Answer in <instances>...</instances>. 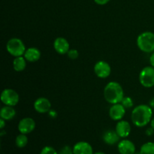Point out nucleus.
I'll use <instances>...</instances> for the list:
<instances>
[{
    "instance_id": "1",
    "label": "nucleus",
    "mask_w": 154,
    "mask_h": 154,
    "mask_svg": "<svg viewBox=\"0 0 154 154\" xmlns=\"http://www.w3.org/2000/svg\"><path fill=\"white\" fill-rule=\"evenodd\" d=\"M153 117V110L150 105H139L135 107L131 114L132 122L135 126L144 127L150 123Z\"/></svg>"
},
{
    "instance_id": "2",
    "label": "nucleus",
    "mask_w": 154,
    "mask_h": 154,
    "mask_svg": "<svg viewBox=\"0 0 154 154\" xmlns=\"http://www.w3.org/2000/svg\"><path fill=\"white\" fill-rule=\"evenodd\" d=\"M104 97L107 102L114 105L120 103L124 98V91L122 86L116 81H111L104 89Z\"/></svg>"
},
{
    "instance_id": "3",
    "label": "nucleus",
    "mask_w": 154,
    "mask_h": 154,
    "mask_svg": "<svg viewBox=\"0 0 154 154\" xmlns=\"http://www.w3.org/2000/svg\"><path fill=\"white\" fill-rule=\"evenodd\" d=\"M137 46L144 53L154 52V33L152 32H144L137 38Z\"/></svg>"
},
{
    "instance_id": "4",
    "label": "nucleus",
    "mask_w": 154,
    "mask_h": 154,
    "mask_svg": "<svg viewBox=\"0 0 154 154\" xmlns=\"http://www.w3.org/2000/svg\"><path fill=\"white\" fill-rule=\"evenodd\" d=\"M7 51L14 57H21L26 52V46L23 41L18 38H12L6 44Z\"/></svg>"
},
{
    "instance_id": "5",
    "label": "nucleus",
    "mask_w": 154,
    "mask_h": 154,
    "mask_svg": "<svg viewBox=\"0 0 154 154\" xmlns=\"http://www.w3.org/2000/svg\"><path fill=\"white\" fill-rule=\"evenodd\" d=\"M139 81L141 85L146 88H150L154 86V67L146 66L139 74Z\"/></svg>"
},
{
    "instance_id": "6",
    "label": "nucleus",
    "mask_w": 154,
    "mask_h": 154,
    "mask_svg": "<svg viewBox=\"0 0 154 154\" xmlns=\"http://www.w3.org/2000/svg\"><path fill=\"white\" fill-rule=\"evenodd\" d=\"M1 101L5 105L15 106L20 101L19 94L12 89H5L1 94Z\"/></svg>"
},
{
    "instance_id": "7",
    "label": "nucleus",
    "mask_w": 154,
    "mask_h": 154,
    "mask_svg": "<svg viewBox=\"0 0 154 154\" xmlns=\"http://www.w3.org/2000/svg\"><path fill=\"white\" fill-rule=\"evenodd\" d=\"M93 69L96 76L102 79L108 78L111 72V68L110 65L107 62L102 60L97 62L95 64Z\"/></svg>"
},
{
    "instance_id": "8",
    "label": "nucleus",
    "mask_w": 154,
    "mask_h": 154,
    "mask_svg": "<svg viewBox=\"0 0 154 154\" xmlns=\"http://www.w3.org/2000/svg\"><path fill=\"white\" fill-rule=\"evenodd\" d=\"M36 123L35 121L33 120L31 117H25L20 120L19 123H18V130L20 133L27 134L31 133L34 129H35Z\"/></svg>"
},
{
    "instance_id": "9",
    "label": "nucleus",
    "mask_w": 154,
    "mask_h": 154,
    "mask_svg": "<svg viewBox=\"0 0 154 154\" xmlns=\"http://www.w3.org/2000/svg\"><path fill=\"white\" fill-rule=\"evenodd\" d=\"M126 114V108L121 103L114 104L109 109V116L111 120L114 121H120Z\"/></svg>"
},
{
    "instance_id": "10",
    "label": "nucleus",
    "mask_w": 154,
    "mask_h": 154,
    "mask_svg": "<svg viewBox=\"0 0 154 154\" xmlns=\"http://www.w3.org/2000/svg\"><path fill=\"white\" fill-rule=\"evenodd\" d=\"M33 107L35 111L39 114H45L51 111V103L49 99L47 98L41 97L35 101Z\"/></svg>"
},
{
    "instance_id": "11",
    "label": "nucleus",
    "mask_w": 154,
    "mask_h": 154,
    "mask_svg": "<svg viewBox=\"0 0 154 154\" xmlns=\"http://www.w3.org/2000/svg\"><path fill=\"white\" fill-rule=\"evenodd\" d=\"M54 48L59 54L64 55L67 54L70 50V45L66 38L63 37H58L54 41Z\"/></svg>"
},
{
    "instance_id": "12",
    "label": "nucleus",
    "mask_w": 154,
    "mask_h": 154,
    "mask_svg": "<svg viewBox=\"0 0 154 154\" xmlns=\"http://www.w3.org/2000/svg\"><path fill=\"white\" fill-rule=\"evenodd\" d=\"M117 149L120 154H134L136 152L135 144L128 139H123L119 141Z\"/></svg>"
},
{
    "instance_id": "13",
    "label": "nucleus",
    "mask_w": 154,
    "mask_h": 154,
    "mask_svg": "<svg viewBox=\"0 0 154 154\" xmlns=\"http://www.w3.org/2000/svg\"><path fill=\"white\" fill-rule=\"evenodd\" d=\"M115 131L119 136L122 138H125L129 136L131 133V125L126 120H120L116 125Z\"/></svg>"
},
{
    "instance_id": "14",
    "label": "nucleus",
    "mask_w": 154,
    "mask_h": 154,
    "mask_svg": "<svg viewBox=\"0 0 154 154\" xmlns=\"http://www.w3.org/2000/svg\"><path fill=\"white\" fill-rule=\"evenodd\" d=\"M72 148L74 154H93V147L87 141H79Z\"/></svg>"
},
{
    "instance_id": "15",
    "label": "nucleus",
    "mask_w": 154,
    "mask_h": 154,
    "mask_svg": "<svg viewBox=\"0 0 154 154\" xmlns=\"http://www.w3.org/2000/svg\"><path fill=\"white\" fill-rule=\"evenodd\" d=\"M102 138L105 144L108 145H114L117 143H119L120 137L119 136L116 131L108 130L104 133Z\"/></svg>"
},
{
    "instance_id": "16",
    "label": "nucleus",
    "mask_w": 154,
    "mask_h": 154,
    "mask_svg": "<svg viewBox=\"0 0 154 154\" xmlns=\"http://www.w3.org/2000/svg\"><path fill=\"white\" fill-rule=\"evenodd\" d=\"M41 51L36 48H29L26 50V52L24 54V57L26 60V61L30 63H35V62L38 61L41 58Z\"/></svg>"
},
{
    "instance_id": "17",
    "label": "nucleus",
    "mask_w": 154,
    "mask_h": 154,
    "mask_svg": "<svg viewBox=\"0 0 154 154\" xmlns=\"http://www.w3.org/2000/svg\"><path fill=\"white\" fill-rule=\"evenodd\" d=\"M15 116H16V111L14 107L5 105L0 110V117L6 121L13 120Z\"/></svg>"
},
{
    "instance_id": "18",
    "label": "nucleus",
    "mask_w": 154,
    "mask_h": 154,
    "mask_svg": "<svg viewBox=\"0 0 154 154\" xmlns=\"http://www.w3.org/2000/svg\"><path fill=\"white\" fill-rule=\"evenodd\" d=\"M26 67V60L23 56L15 57L13 60V68L16 72H23Z\"/></svg>"
},
{
    "instance_id": "19",
    "label": "nucleus",
    "mask_w": 154,
    "mask_h": 154,
    "mask_svg": "<svg viewBox=\"0 0 154 154\" xmlns=\"http://www.w3.org/2000/svg\"><path fill=\"white\" fill-rule=\"evenodd\" d=\"M28 144V138L25 134L20 133L16 137L15 139V144L19 148H23Z\"/></svg>"
},
{
    "instance_id": "20",
    "label": "nucleus",
    "mask_w": 154,
    "mask_h": 154,
    "mask_svg": "<svg viewBox=\"0 0 154 154\" xmlns=\"http://www.w3.org/2000/svg\"><path fill=\"white\" fill-rule=\"evenodd\" d=\"M141 154H154V142L144 143L140 148Z\"/></svg>"
},
{
    "instance_id": "21",
    "label": "nucleus",
    "mask_w": 154,
    "mask_h": 154,
    "mask_svg": "<svg viewBox=\"0 0 154 154\" xmlns=\"http://www.w3.org/2000/svg\"><path fill=\"white\" fill-rule=\"evenodd\" d=\"M120 103L123 105L126 109H128V108H131L132 106H133V100L131 97H129V96H126V97H124L123 99V100L121 101Z\"/></svg>"
},
{
    "instance_id": "22",
    "label": "nucleus",
    "mask_w": 154,
    "mask_h": 154,
    "mask_svg": "<svg viewBox=\"0 0 154 154\" xmlns=\"http://www.w3.org/2000/svg\"><path fill=\"white\" fill-rule=\"evenodd\" d=\"M40 154H59V152H57L54 147L51 146H46L42 148Z\"/></svg>"
},
{
    "instance_id": "23",
    "label": "nucleus",
    "mask_w": 154,
    "mask_h": 154,
    "mask_svg": "<svg viewBox=\"0 0 154 154\" xmlns=\"http://www.w3.org/2000/svg\"><path fill=\"white\" fill-rule=\"evenodd\" d=\"M67 55L70 60H76L79 57V52L76 49H70L68 52Z\"/></svg>"
},
{
    "instance_id": "24",
    "label": "nucleus",
    "mask_w": 154,
    "mask_h": 154,
    "mask_svg": "<svg viewBox=\"0 0 154 154\" xmlns=\"http://www.w3.org/2000/svg\"><path fill=\"white\" fill-rule=\"evenodd\" d=\"M59 154H74L73 148L69 145H66L61 148V150L59 152Z\"/></svg>"
},
{
    "instance_id": "25",
    "label": "nucleus",
    "mask_w": 154,
    "mask_h": 154,
    "mask_svg": "<svg viewBox=\"0 0 154 154\" xmlns=\"http://www.w3.org/2000/svg\"><path fill=\"white\" fill-rule=\"evenodd\" d=\"M94 2L99 5H105L109 2L110 0H94Z\"/></svg>"
},
{
    "instance_id": "26",
    "label": "nucleus",
    "mask_w": 154,
    "mask_h": 154,
    "mask_svg": "<svg viewBox=\"0 0 154 154\" xmlns=\"http://www.w3.org/2000/svg\"><path fill=\"white\" fill-rule=\"evenodd\" d=\"M145 133H146V135H147V136H151V135H153V133H154V129L151 127V126H150V128H148V129L146 130Z\"/></svg>"
},
{
    "instance_id": "27",
    "label": "nucleus",
    "mask_w": 154,
    "mask_h": 154,
    "mask_svg": "<svg viewBox=\"0 0 154 154\" xmlns=\"http://www.w3.org/2000/svg\"><path fill=\"white\" fill-rule=\"evenodd\" d=\"M49 116L51 117H52V118H56V117H57V111H50L49 112Z\"/></svg>"
},
{
    "instance_id": "28",
    "label": "nucleus",
    "mask_w": 154,
    "mask_h": 154,
    "mask_svg": "<svg viewBox=\"0 0 154 154\" xmlns=\"http://www.w3.org/2000/svg\"><path fill=\"white\" fill-rule=\"evenodd\" d=\"M5 121L6 120H5L4 119H0V129H3L5 126Z\"/></svg>"
},
{
    "instance_id": "29",
    "label": "nucleus",
    "mask_w": 154,
    "mask_h": 154,
    "mask_svg": "<svg viewBox=\"0 0 154 154\" xmlns=\"http://www.w3.org/2000/svg\"><path fill=\"white\" fill-rule=\"evenodd\" d=\"M150 65H151V66L154 67V52L152 53V54L150 55Z\"/></svg>"
},
{
    "instance_id": "30",
    "label": "nucleus",
    "mask_w": 154,
    "mask_h": 154,
    "mask_svg": "<svg viewBox=\"0 0 154 154\" xmlns=\"http://www.w3.org/2000/svg\"><path fill=\"white\" fill-rule=\"evenodd\" d=\"M150 106L152 108H153V109H154V97L153 98V99H151V100H150Z\"/></svg>"
},
{
    "instance_id": "31",
    "label": "nucleus",
    "mask_w": 154,
    "mask_h": 154,
    "mask_svg": "<svg viewBox=\"0 0 154 154\" xmlns=\"http://www.w3.org/2000/svg\"><path fill=\"white\" fill-rule=\"evenodd\" d=\"M150 126H151V127L154 129V117L153 118H152L151 121H150Z\"/></svg>"
},
{
    "instance_id": "32",
    "label": "nucleus",
    "mask_w": 154,
    "mask_h": 154,
    "mask_svg": "<svg viewBox=\"0 0 154 154\" xmlns=\"http://www.w3.org/2000/svg\"><path fill=\"white\" fill-rule=\"evenodd\" d=\"M93 154H105V153H103V152H96V153H95Z\"/></svg>"
},
{
    "instance_id": "33",
    "label": "nucleus",
    "mask_w": 154,
    "mask_h": 154,
    "mask_svg": "<svg viewBox=\"0 0 154 154\" xmlns=\"http://www.w3.org/2000/svg\"><path fill=\"white\" fill-rule=\"evenodd\" d=\"M134 154H141V153H140V152H139V153H136V152H135V153Z\"/></svg>"
}]
</instances>
